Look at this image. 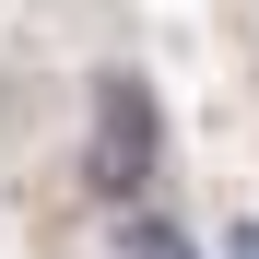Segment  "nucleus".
I'll list each match as a JSON object with an SVG mask.
<instances>
[{
    "mask_svg": "<svg viewBox=\"0 0 259 259\" xmlns=\"http://www.w3.org/2000/svg\"><path fill=\"white\" fill-rule=\"evenodd\" d=\"M165 177V106H153V82L106 59L95 71V106H82V189H95L106 212H142Z\"/></svg>",
    "mask_w": 259,
    "mask_h": 259,
    "instance_id": "obj_1",
    "label": "nucleus"
},
{
    "mask_svg": "<svg viewBox=\"0 0 259 259\" xmlns=\"http://www.w3.org/2000/svg\"><path fill=\"white\" fill-rule=\"evenodd\" d=\"M106 259H200V236L165 200H142V212H106Z\"/></svg>",
    "mask_w": 259,
    "mask_h": 259,
    "instance_id": "obj_2",
    "label": "nucleus"
},
{
    "mask_svg": "<svg viewBox=\"0 0 259 259\" xmlns=\"http://www.w3.org/2000/svg\"><path fill=\"white\" fill-rule=\"evenodd\" d=\"M224 259H259V224H224Z\"/></svg>",
    "mask_w": 259,
    "mask_h": 259,
    "instance_id": "obj_3",
    "label": "nucleus"
}]
</instances>
